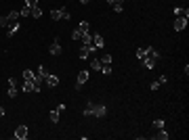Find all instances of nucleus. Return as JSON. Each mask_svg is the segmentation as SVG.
Returning <instances> with one entry per match:
<instances>
[{
  "label": "nucleus",
  "instance_id": "obj_32",
  "mask_svg": "<svg viewBox=\"0 0 189 140\" xmlns=\"http://www.w3.org/2000/svg\"><path fill=\"white\" fill-rule=\"evenodd\" d=\"M8 25V17H2V15H0V27H7Z\"/></svg>",
  "mask_w": 189,
  "mask_h": 140
},
{
  "label": "nucleus",
  "instance_id": "obj_1",
  "mask_svg": "<svg viewBox=\"0 0 189 140\" xmlns=\"http://www.w3.org/2000/svg\"><path fill=\"white\" fill-rule=\"evenodd\" d=\"M49 52H50L53 56L61 55V42H59V38H55V40L50 42V46H49Z\"/></svg>",
  "mask_w": 189,
  "mask_h": 140
},
{
  "label": "nucleus",
  "instance_id": "obj_23",
  "mask_svg": "<svg viewBox=\"0 0 189 140\" xmlns=\"http://www.w3.org/2000/svg\"><path fill=\"white\" fill-rule=\"evenodd\" d=\"M50 19H53V21H59V19H61V13H59V8H53V11H50Z\"/></svg>",
  "mask_w": 189,
  "mask_h": 140
},
{
  "label": "nucleus",
  "instance_id": "obj_38",
  "mask_svg": "<svg viewBox=\"0 0 189 140\" xmlns=\"http://www.w3.org/2000/svg\"><path fill=\"white\" fill-rule=\"evenodd\" d=\"M4 113H7L4 111V107H0V117H4Z\"/></svg>",
  "mask_w": 189,
  "mask_h": 140
},
{
  "label": "nucleus",
  "instance_id": "obj_2",
  "mask_svg": "<svg viewBox=\"0 0 189 140\" xmlns=\"http://www.w3.org/2000/svg\"><path fill=\"white\" fill-rule=\"evenodd\" d=\"M105 115H107V107L105 105H95L92 107V117H105Z\"/></svg>",
  "mask_w": 189,
  "mask_h": 140
},
{
  "label": "nucleus",
  "instance_id": "obj_29",
  "mask_svg": "<svg viewBox=\"0 0 189 140\" xmlns=\"http://www.w3.org/2000/svg\"><path fill=\"white\" fill-rule=\"evenodd\" d=\"M71 38H74V40H80V38H82V31H80V29H74V31H71Z\"/></svg>",
  "mask_w": 189,
  "mask_h": 140
},
{
  "label": "nucleus",
  "instance_id": "obj_7",
  "mask_svg": "<svg viewBox=\"0 0 189 140\" xmlns=\"http://www.w3.org/2000/svg\"><path fill=\"white\" fill-rule=\"evenodd\" d=\"M44 84L49 86V88H57V86H59V77H57V75H50V73H49V75H46V80H44Z\"/></svg>",
  "mask_w": 189,
  "mask_h": 140
},
{
  "label": "nucleus",
  "instance_id": "obj_24",
  "mask_svg": "<svg viewBox=\"0 0 189 140\" xmlns=\"http://www.w3.org/2000/svg\"><path fill=\"white\" fill-rule=\"evenodd\" d=\"M7 17H8V21H17V19H19L21 15H19V11H11V13H8Z\"/></svg>",
  "mask_w": 189,
  "mask_h": 140
},
{
  "label": "nucleus",
  "instance_id": "obj_17",
  "mask_svg": "<svg viewBox=\"0 0 189 140\" xmlns=\"http://www.w3.org/2000/svg\"><path fill=\"white\" fill-rule=\"evenodd\" d=\"M99 61H101V65H112V55H109V52H105Z\"/></svg>",
  "mask_w": 189,
  "mask_h": 140
},
{
  "label": "nucleus",
  "instance_id": "obj_12",
  "mask_svg": "<svg viewBox=\"0 0 189 140\" xmlns=\"http://www.w3.org/2000/svg\"><path fill=\"white\" fill-rule=\"evenodd\" d=\"M147 56H149V59H154L155 63H158V61H160V50H155V48H147Z\"/></svg>",
  "mask_w": 189,
  "mask_h": 140
},
{
  "label": "nucleus",
  "instance_id": "obj_28",
  "mask_svg": "<svg viewBox=\"0 0 189 140\" xmlns=\"http://www.w3.org/2000/svg\"><path fill=\"white\" fill-rule=\"evenodd\" d=\"M101 73L103 75H109L112 73V65H101Z\"/></svg>",
  "mask_w": 189,
  "mask_h": 140
},
{
  "label": "nucleus",
  "instance_id": "obj_33",
  "mask_svg": "<svg viewBox=\"0 0 189 140\" xmlns=\"http://www.w3.org/2000/svg\"><path fill=\"white\" fill-rule=\"evenodd\" d=\"M25 7H29V8L38 7V0H25Z\"/></svg>",
  "mask_w": 189,
  "mask_h": 140
},
{
  "label": "nucleus",
  "instance_id": "obj_19",
  "mask_svg": "<svg viewBox=\"0 0 189 140\" xmlns=\"http://www.w3.org/2000/svg\"><path fill=\"white\" fill-rule=\"evenodd\" d=\"M91 69L101 71V61H99V59H91Z\"/></svg>",
  "mask_w": 189,
  "mask_h": 140
},
{
  "label": "nucleus",
  "instance_id": "obj_8",
  "mask_svg": "<svg viewBox=\"0 0 189 140\" xmlns=\"http://www.w3.org/2000/svg\"><path fill=\"white\" fill-rule=\"evenodd\" d=\"M46 75H49V71H46V67H38V73H36V80L40 82V84H44V80H46Z\"/></svg>",
  "mask_w": 189,
  "mask_h": 140
},
{
  "label": "nucleus",
  "instance_id": "obj_40",
  "mask_svg": "<svg viewBox=\"0 0 189 140\" xmlns=\"http://www.w3.org/2000/svg\"><path fill=\"white\" fill-rule=\"evenodd\" d=\"M116 2H118V4H122V2H124V0H116Z\"/></svg>",
  "mask_w": 189,
  "mask_h": 140
},
{
  "label": "nucleus",
  "instance_id": "obj_13",
  "mask_svg": "<svg viewBox=\"0 0 189 140\" xmlns=\"http://www.w3.org/2000/svg\"><path fill=\"white\" fill-rule=\"evenodd\" d=\"M154 138H158V140H168V132L164 130V128H160V130H158V134H154Z\"/></svg>",
  "mask_w": 189,
  "mask_h": 140
},
{
  "label": "nucleus",
  "instance_id": "obj_6",
  "mask_svg": "<svg viewBox=\"0 0 189 140\" xmlns=\"http://www.w3.org/2000/svg\"><path fill=\"white\" fill-rule=\"evenodd\" d=\"M92 46H95L97 50H101L105 46V40H103V36L101 34H92Z\"/></svg>",
  "mask_w": 189,
  "mask_h": 140
},
{
  "label": "nucleus",
  "instance_id": "obj_25",
  "mask_svg": "<svg viewBox=\"0 0 189 140\" xmlns=\"http://www.w3.org/2000/svg\"><path fill=\"white\" fill-rule=\"evenodd\" d=\"M59 13H61V19H70V8L67 7H61L59 8Z\"/></svg>",
  "mask_w": 189,
  "mask_h": 140
},
{
  "label": "nucleus",
  "instance_id": "obj_11",
  "mask_svg": "<svg viewBox=\"0 0 189 140\" xmlns=\"http://www.w3.org/2000/svg\"><path fill=\"white\" fill-rule=\"evenodd\" d=\"M141 63H143V67H145V69H154V67H155V61H154V59H149L147 55L141 59Z\"/></svg>",
  "mask_w": 189,
  "mask_h": 140
},
{
  "label": "nucleus",
  "instance_id": "obj_15",
  "mask_svg": "<svg viewBox=\"0 0 189 140\" xmlns=\"http://www.w3.org/2000/svg\"><path fill=\"white\" fill-rule=\"evenodd\" d=\"M29 17L40 19V17H42V8H40V7H34V8H32V13H29Z\"/></svg>",
  "mask_w": 189,
  "mask_h": 140
},
{
  "label": "nucleus",
  "instance_id": "obj_31",
  "mask_svg": "<svg viewBox=\"0 0 189 140\" xmlns=\"http://www.w3.org/2000/svg\"><path fill=\"white\" fill-rule=\"evenodd\" d=\"M154 128H155V130L164 128V119H155V121H154Z\"/></svg>",
  "mask_w": 189,
  "mask_h": 140
},
{
  "label": "nucleus",
  "instance_id": "obj_4",
  "mask_svg": "<svg viewBox=\"0 0 189 140\" xmlns=\"http://www.w3.org/2000/svg\"><path fill=\"white\" fill-rule=\"evenodd\" d=\"M21 29V25H19V21H8V25H7V36L11 38V36H15L17 31Z\"/></svg>",
  "mask_w": 189,
  "mask_h": 140
},
{
  "label": "nucleus",
  "instance_id": "obj_27",
  "mask_svg": "<svg viewBox=\"0 0 189 140\" xmlns=\"http://www.w3.org/2000/svg\"><path fill=\"white\" fill-rule=\"evenodd\" d=\"M134 55H137V59H143V56L147 55V48H137L134 50Z\"/></svg>",
  "mask_w": 189,
  "mask_h": 140
},
{
  "label": "nucleus",
  "instance_id": "obj_37",
  "mask_svg": "<svg viewBox=\"0 0 189 140\" xmlns=\"http://www.w3.org/2000/svg\"><path fill=\"white\" fill-rule=\"evenodd\" d=\"M8 86H17V80L15 77H8Z\"/></svg>",
  "mask_w": 189,
  "mask_h": 140
},
{
  "label": "nucleus",
  "instance_id": "obj_21",
  "mask_svg": "<svg viewBox=\"0 0 189 140\" xmlns=\"http://www.w3.org/2000/svg\"><path fill=\"white\" fill-rule=\"evenodd\" d=\"M92 107H95V103H88V105H86V109H84V117H92Z\"/></svg>",
  "mask_w": 189,
  "mask_h": 140
},
{
  "label": "nucleus",
  "instance_id": "obj_5",
  "mask_svg": "<svg viewBox=\"0 0 189 140\" xmlns=\"http://www.w3.org/2000/svg\"><path fill=\"white\" fill-rule=\"evenodd\" d=\"M13 136L17 140H25V138H28V126H17V130H15Z\"/></svg>",
  "mask_w": 189,
  "mask_h": 140
},
{
  "label": "nucleus",
  "instance_id": "obj_16",
  "mask_svg": "<svg viewBox=\"0 0 189 140\" xmlns=\"http://www.w3.org/2000/svg\"><path fill=\"white\" fill-rule=\"evenodd\" d=\"M80 42H82V44H92V34H88V31H86V34H82Z\"/></svg>",
  "mask_w": 189,
  "mask_h": 140
},
{
  "label": "nucleus",
  "instance_id": "obj_36",
  "mask_svg": "<svg viewBox=\"0 0 189 140\" xmlns=\"http://www.w3.org/2000/svg\"><path fill=\"white\" fill-rule=\"evenodd\" d=\"M158 82H160V84H166V82H168V75H160V80H158Z\"/></svg>",
  "mask_w": 189,
  "mask_h": 140
},
{
  "label": "nucleus",
  "instance_id": "obj_34",
  "mask_svg": "<svg viewBox=\"0 0 189 140\" xmlns=\"http://www.w3.org/2000/svg\"><path fill=\"white\" fill-rule=\"evenodd\" d=\"M112 8L116 11V13H122V4H118V2H113V4H112Z\"/></svg>",
  "mask_w": 189,
  "mask_h": 140
},
{
  "label": "nucleus",
  "instance_id": "obj_3",
  "mask_svg": "<svg viewBox=\"0 0 189 140\" xmlns=\"http://www.w3.org/2000/svg\"><path fill=\"white\" fill-rule=\"evenodd\" d=\"M88 77H91V73H88L86 69L78 73V84H76V90H80V88H82V84H86V82H88Z\"/></svg>",
  "mask_w": 189,
  "mask_h": 140
},
{
  "label": "nucleus",
  "instance_id": "obj_10",
  "mask_svg": "<svg viewBox=\"0 0 189 140\" xmlns=\"http://www.w3.org/2000/svg\"><path fill=\"white\" fill-rule=\"evenodd\" d=\"M175 17H179V19H187L189 17V8H183V7L175 8Z\"/></svg>",
  "mask_w": 189,
  "mask_h": 140
},
{
  "label": "nucleus",
  "instance_id": "obj_9",
  "mask_svg": "<svg viewBox=\"0 0 189 140\" xmlns=\"http://www.w3.org/2000/svg\"><path fill=\"white\" fill-rule=\"evenodd\" d=\"M172 27H175V31H183V29L187 27V19H179V17H176Z\"/></svg>",
  "mask_w": 189,
  "mask_h": 140
},
{
  "label": "nucleus",
  "instance_id": "obj_26",
  "mask_svg": "<svg viewBox=\"0 0 189 140\" xmlns=\"http://www.w3.org/2000/svg\"><path fill=\"white\" fill-rule=\"evenodd\" d=\"M29 13H32V8H29V7H25V4H23V7H21V11H19V15H21V17H29Z\"/></svg>",
  "mask_w": 189,
  "mask_h": 140
},
{
  "label": "nucleus",
  "instance_id": "obj_35",
  "mask_svg": "<svg viewBox=\"0 0 189 140\" xmlns=\"http://www.w3.org/2000/svg\"><path fill=\"white\" fill-rule=\"evenodd\" d=\"M149 86H151V90H158V88H160V82H151V84H149Z\"/></svg>",
  "mask_w": 189,
  "mask_h": 140
},
{
  "label": "nucleus",
  "instance_id": "obj_22",
  "mask_svg": "<svg viewBox=\"0 0 189 140\" xmlns=\"http://www.w3.org/2000/svg\"><path fill=\"white\" fill-rule=\"evenodd\" d=\"M23 92H34V80H32V82H25V84H23Z\"/></svg>",
  "mask_w": 189,
  "mask_h": 140
},
{
  "label": "nucleus",
  "instance_id": "obj_20",
  "mask_svg": "<svg viewBox=\"0 0 189 140\" xmlns=\"http://www.w3.org/2000/svg\"><path fill=\"white\" fill-rule=\"evenodd\" d=\"M78 29H80L82 34H86V31H91V25H88V23H86V21H80V25H78Z\"/></svg>",
  "mask_w": 189,
  "mask_h": 140
},
{
  "label": "nucleus",
  "instance_id": "obj_30",
  "mask_svg": "<svg viewBox=\"0 0 189 140\" xmlns=\"http://www.w3.org/2000/svg\"><path fill=\"white\" fill-rule=\"evenodd\" d=\"M8 96H11V98L17 96V86H8Z\"/></svg>",
  "mask_w": 189,
  "mask_h": 140
},
{
  "label": "nucleus",
  "instance_id": "obj_18",
  "mask_svg": "<svg viewBox=\"0 0 189 140\" xmlns=\"http://www.w3.org/2000/svg\"><path fill=\"white\" fill-rule=\"evenodd\" d=\"M59 113H61L59 109H53V111H50L49 117H50V121H53V123H57V121H59Z\"/></svg>",
  "mask_w": 189,
  "mask_h": 140
},
{
  "label": "nucleus",
  "instance_id": "obj_14",
  "mask_svg": "<svg viewBox=\"0 0 189 140\" xmlns=\"http://www.w3.org/2000/svg\"><path fill=\"white\" fill-rule=\"evenodd\" d=\"M34 71H32V69H25V71H23V82H32V80H34Z\"/></svg>",
  "mask_w": 189,
  "mask_h": 140
},
{
  "label": "nucleus",
  "instance_id": "obj_39",
  "mask_svg": "<svg viewBox=\"0 0 189 140\" xmlns=\"http://www.w3.org/2000/svg\"><path fill=\"white\" fill-rule=\"evenodd\" d=\"M80 2H82V4H88V2H91V0H80Z\"/></svg>",
  "mask_w": 189,
  "mask_h": 140
}]
</instances>
